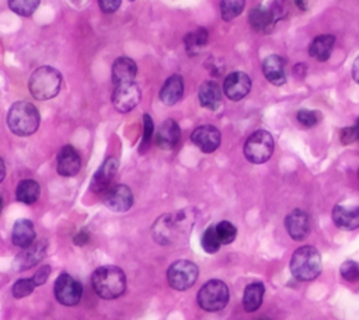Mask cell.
<instances>
[{"label":"cell","instance_id":"20","mask_svg":"<svg viewBox=\"0 0 359 320\" xmlns=\"http://www.w3.org/2000/svg\"><path fill=\"white\" fill-rule=\"evenodd\" d=\"M262 73L269 83L275 86H282L286 81L285 59L275 53L266 56L262 62Z\"/></svg>","mask_w":359,"mask_h":320},{"label":"cell","instance_id":"29","mask_svg":"<svg viewBox=\"0 0 359 320\" xmlns=\"http://www.w3.org/2000/svg\"><path fill=\"white\" fill-rule=\"evenodd\" d=\"M208 39H209V34L205 28H196L194 31H189L184 36V44H185V49H187L188 55L194 56V55L199 53V51L206 46Z\"/></svg>","mask_w":359,"mask_h":320},{"label":"cell","instance_id":"25","mask_svg":"<svg viewBox=\"0 0 359 320\" xmlns=\"http://www.w3.org/2000/svg\"><path fill=\"white\" fill-rule=\"evenodd\" d=\"M335 45V36L331 34H324L316 36L309 45V53L318 62H325L330 59Z\"/></svg>","mask_w":359,"mask_h":320},{"label":"cell","instance_id":"18","mask_svg":"<svg viewBox=\"0 0 359 320\" xmlns=\"http://www.w3.org/2000/svg\"><path fill=\"white\" fill-rule=\"evenodd\" d=\"M81 167V159L77 150L66 145L57 153V173L63 177H73Z\"/></svg>","mask_w":359,"mask_h":320},{"label":"cell","instance_id":"11","mask_svg":"<svg viewBox=\"0 0 359 320\" xmlns=\"http://www.w3.org/2000/svg\"><path fill=\"white\" fill-rule=\"evenodd\" d=\"M102 202L114 212H126L133 205V194L123 184H114L104 191Z\"/></svg>","mask_w":359,"mask_h":320},{"label":"cell","instance_id":"8","mask_svg":"<svg viewBox=\"0 0 359 320\" xmlns=\"http://www.w3.org/2000/svg\"><path fill=\"white\" fill-rule=\"evenodd\" d=\"M198 267L188 260H178L172 262L167 271V279L172 289L187 291L198 279Z\"/></svg>","mask_w":359,"mask_h":320},{"label":"cell","instance_id":"33","mask_svg":"<svg viewBox=\"0 0 359 320\" xmlns=\"http://www.w3.org/2000/svg\"><path fill=\"white\" fill-rule=\"evenodd\" d=\"M215 227H216V233H217V237L222 244H230L231 241H234V239L237 236V229L233 223H230L227 220H222Z\"/></svg>","mask_w":359,"mask_h":320},{"label":"cell","instance_id":"5","mask_svg":"<svg viewBox=\"0 0 359 320\" xmlns=\"http://www.w3.org/2000/svg\"><path fill=\"white\" fill-rule=\"evenodd\" d=\"M290 272L297 281H313L321 272V255L313 246L299 247L290 258Z\"/></svg>","mask_w":359,"mask_h":320},{"label":"cell","instance_id":"35","mask_svg":"<svg viewBox=\"0 0 359 320\" xmlns=\"http://www.w3.org/2000/svg\"><path fill=\"white\" fill-rule=\"evenodd\" d=\"M35 282H34V279L31 278V279H28V278H21V279H18L15 284H14V286H13V296L15 298V299H21V298H25V296H28V295H31L32 293V291L35 289Z\"/></svg>","mask_w":359,"mask_h":320},{"label":"cell","instance_id":"38","mask_svg":"<svg viewBox=\"0 0 359 320\" xmlns=\"http://www.w3.org/2000/svg\"><path fill=\"white\" fill-rule=\"evenodd\" d=\"M49 275H50V267H49V265H42V267H39V269L35 272V275L32 276V279H34V282H35L36 286H41V285H43V284L48 281Z\"/></svg>","mask_w":359,"mask_h":320},{"label":"cell","instance_id":"26","mask_svg":"<svg viewBox=\"0 0 359 320\" xmlns=\"http://www.w3.org/2000/svg\"><path fill=\"white\" fill-rule=\"evenodd\" d=\"M11 240L13 244L20 248L31 246L35 241V229L32 222L28 219H18L13 226Z\"/></svg>","mask_w":359,"mask_h":320},{"label":"cell","instance_id":"6","mask_svg":"<svg viewBox=\"0 0 359 320\" xmlns=\"http://www.w3.org/2000/svg\"><path fill=\"white\" fill-rule=\"evenodd\" d=\"M273 153V138L269 132L258 129L252 132L244 143V156L252 164H262Z\"/></svg>","mask_w":359,"mask_h":320},{"label":"cell","instance_id":"42","mask_svg":"<svg viewBox=\"0 0 359 320\" xmlns=\"http://www.w3.org/2000/svg\"><path fill=\"white\" fill-rule=\"evenodd\" d=\"M352 77L353 80L359 84V56L355 59L353 66H352Z\"/></svg>","mask_w":359,"mask_h":320},{"label":"cell","instance_id":"30","mask_svg":"<svg viewBox=\"0 0 359 320\" xmlns=\"http://www.w3.org/2000/svg\"><path fill=\"white\" fill-rule=\"evenodd\" d=\"M245 0H220V15L224 21H231L244 10Z\"/></svg>","mask_w":359,"mask_h":320},{"label":"cell","instance_id":"46","mask_svg":"<svg viewBox=\"0 0 359 320\" xmlns=\"http://www.w3.org/2000/svg\"><path fill=\"white\" fill-rule=\"evenodd\" d=\"M257 320H271V319H268V317H259V319H257Z\"/></svg>","mask_w":359,"mask_h":320},{"label":"cell","instance_id":"7","mask_svg":"<svg viewBox=\"0 0 359 320\" xmlns=\"http://www.w3.org/2000/svg\"><path fill=\"white\" fill-rule=\"evenodd\" d=\"M229 302V288L220 279H210L198 292V303L206 312H219Z\"/></svg>","mask_w":359,"mask_h":320},{"label":"cell","instance_id":"10","mask_svg":"<svg viewBox=\"0 0 359 320\" xmlns=\"http://www.w3.org/2000/svg\"><path fill=\"white\" fill-rule=\"evenodd\" d=\"M140 98V87L135 81L115 86V90L112 93V104L119 112L132 111L139 104Z\"/></svg>","mask_w":359,"mask_h":320},{"label":"cell","instance_id":"16","mask_svg":"<svg viewBox=\"0 0 359 320\" xmlns=\"http://www.w3.org/2000/svg\"><path fill=\"white\" fill-rule=\"evenodd\" d=\"M248 21L254 31L261 34H269L275 28V24L278 22V17L272 10V7L259 6L250 11Z\"/></svg>","mask_w":359,"mask_h":320},{"label":"cell","instance_id":"23","mask_svg":"<svg viewBox=\"0 0 359 320\" xmlns=\"http://www.w3.org/2000/svg\"><path fill=\"white\" fill-rule=\"evenodd\" d=\"M184 94V80L180 74H171L160 90V100L165 105L177 104Z\"/></svg>","mask_w":359,"mask_h":320},{"label":"cell","instance_id":"4","mask_svg":"<svg viewBox=\"0 0 359 320\" xmlns=\"http://www.w3.org/2000/svg\"><path fill=\"white\" fill-rule=\"evenodd\" d=\"M62 87V74L52 66L38 67L29 77L28 88L34 98L46 101L57 95Z\"/></svg>","mask_w":359,"mask_h":320},{"label":"cell","instance_id":"34","mask_svg":"<svg viewBox=\"0 0 359 320\" xmlns=\"http://www.w3.org/2000/svg\"><path fill=\"white\" fill-rule=\"evenodd\" d=\"M153 133H154L153 119L149 114H144L143 115V136H142V142H140V146H139L140 153H144L150 147Z\"/></svg>","mask_w":359,"mask_h":320},{"label":"cell","instance_id":"12","mask_svg":"<svg viewBox=\"0 0 359 320\" xmlns=\"http://www.w3.org/2000/svg\"><path fill=\"white\" fill-rule=\"evenodd\" d=\"M46 250H48V241L45 239L35 240L31 246L22 248V251L14 258L13 268L15 271H24L36 265L45 258Z\"/></svg>","mask_w":359,"mask_h":320},{"label":"cell","instance_id":"27","mask_svg":"<svg viewBox=\"0 0 359 320\" xmlns=\"http://www.w3.org/2000/svg\"><path fill=\"white\" fill-rule=\"evenodd\" d=\"M264 292H265V286L262 282H252V284L247 285L244 289V295H243L244 310L255 312L262 303Z\"/></svg>","mask_w":359,"mask_h":320},{"label":"cell","instance_id":"37","mask_svg":"<svg viewBox=\"0 0 359 320\" xmlns=\"http://www.w3.org/2000/svg\"><path fill=\"white\" fill-rule=\"evenodd\" d=\"M296 118H297V121H299L303 126H306V128H311V126H314V125L317 124V121H318L317 114H316L314 111H311V109H306V108H303V109L297 111Z\"/></svg>","mask_w":359,"mask_h":320},{"label":"cell","instance_id":"2","mask_svg":"<svg viewBox=\"0 0 359 320\" xmlns=\"http://www.w3.org/2000/svg\"><path fill=\"white\" fill-rule=\"evenodd\" d=\"M93 288L95 293L107 300L119 298L126 289L125 272L115 265H104L94 271Z\"/></svg>","mask_w":359,"mask_h":320},{"label":"cell","instance_id":"48","mask_svg":"<svg viewBox=\"0 0 359 320\" xmlns=\"http://www.w3.org/2000/svg\"><path fill=\"white\" fill-rule=\"evenodd\" d=\"M358 175H359V170H358Z\"/></svg>","mask_w":359,"mask_h":320},{"label":"cell","instance_id":"41","mask_svg":"<svg viewBox=\"0 0 359 320\" xmlns=\"http://www.w3.org/2000/svg\"><path fill=\"white\" fill-rule=\"evenodd\" d=\"M316 1H317V0H294V4H296L300 10L307 11V10H310V8L316 4Z\"/></svg>","mask_w":359,"mask_h":320},{"label":"cell","instance_id":"40","mask_svg":"<svg viewBox=\"0 0 359 320\" xmlns=\"http://www.w3.org/2000/svg\"><path fill=\"white\" fill-rule=\"evenodd\" d=\"M88 240H90V236H88V233H87L84 229L80 230V232L74 236V239H73V241H74L77 246H83V244L88 243Z\"/></svg>","mask_w":359,"mask_h":320},{"label":"cell","instance_id":"39","mask_svg":"<svg viewBox=\"0 0 359 320\" xmlns=\"http://www.w3.org/2000/svg\"><path fill=\"white\" fill-rule=\"evenodd\" d=\"M122 0H98V6L102 13L112 14L121 7Z\"/></svg>","mask_w":359,"mask_h":320},{"label":"cell","instance_id":"3","mask_svg":"<svg viewBox=\"0 0 359 320\" xmlns=\"http://www.w3.org/2000/svg\"><path fill=\"white\" fill-rule=\"evenodd\" d=\"M41 122L36 107L28 101L14 102L7 115V124L10 131L17 136L32 135Z\"/></svg>","mask_w":359,"mask_h":320},{"label":"cell","instance_id":"45","mask_svg":"<svg viewBox=\"0 0 359 320\" xmlns=\"http://www.w3.org/2000/svg\"><path fill=\"white\" fill-rule=\"evenodd\" d=\"M1 208H3V198H1V195H0V212H1Z\"/></svg>","mask_w":359,"mask_h":320},{"label":"cell","instance_id":"1","mask_svg":"<svg viewBox=\"0 0 359 320\" xmlns=\"http://www.w3.org/2000/svg\"><path fill=\"white\" fill-rule=\"evenodd\" d=\"M195 223V213L192 209H181L172 213L160 216L153 227L151 233L158 244H172L187 237Z\"/></svg>","mask_w":359,"mask_h":320},{"label":"cell","instance_id":"21","mask_svg":"<svg viewBox=\"0 0 359 320\" xmlns=\"http://www.w3.org/2000/svg\"><path fill=\"white\" fill-rule=\"evenodd\" d=\"M332 220L341 230H355L359 227V206L335 205L332 209Z\"/></svg>","mask_w":359,"mask_h":320},{"label":"cell","instance_id":"31","mask_svg":"<svg viewBox=\"0 0 359 320\" xmlns=\"http://www.w3.org/2000/svg\"><path fill=\"white\" fill-rule=\"evenodd\" d=\"M8 7L18 15L29 17L38 8L41 0H7Z\"/></svg>","mask_w":359,"mask_h":320},{"label":"cell","instance_id":"24","mask_svg":"<svg viewBox=\"0 0 359 320\" xmlns=\"http://www.w3.org/2000/svg\"><path fill=\"white\" fill-rule=\"evenodd\" d=\"M198 98H199V102L203 108L215 111L222 104V88L213 80L203 81L199 87Z\"/></svg>","mask_w":359,"mask_h":320},{"label":"cell","instance_id":"19","mask_svg":"<svg viewBox=\"0 0 359 320\" xmlns=\"http://www.w3.org/2000/svg\"><path fill=\"white\" fill-rule=\"evenodd\" d=\"M181 138V129L174 119H165L156 132V145L163 150H171Z\"/></svg>","mask_w":359,"mask_h":320},{"label":"cell","instance_id":"32","mask_svg":"<svg viewBox=\"0 0 359 320\" xmlns=\"http://www.w3.org/2000/svg\"><path fill=\"white\" fill-rule=\"evenodd\" d=\"M201 244H202V248H203L206 253H209V254H215V253L220 248L222 243H220V240H219V237H217V233H216V227H215V226H209V227L203 232L202 239H201Z\"/></svg>","mask_w":359,"mask_h":320},{"label":"cell","instance_id":"44","mask_svg":"<svg viewBox=\"0 0 359 320\" xmlns=\"http://www.w3.org/2000/svg\"><path fill=\"white\" fill-rule=\"evenodd\" d=\"M4 177H6V164H4L3 159L0 157V182L3 181Z\"/></svg>","mask_w":359,"mask_h":320},{"label":"cell","instance_id":"14","mask_svg":"<svg viewBox=\"0 0 359 320\" xmlns=\"http://www.w3.org/2000/svg\"><path fill=\"white\" fill-rule=\"evenodd\" d=\"M220 131L213 125H202L194 129L191 133V140L198 146L203 153L215 152L220 145Z\"/></svg>","mask_w":359,"mask_h":320},{"label":"cell","instance_id":"47","mask_svg":"<svg viewBox=\"0 0 359 320\" xmlns=\"http://www.w3.org/2000/svg\"><path fill=\"white\" fill-rule=\"evenodd\" d=\"M129 1H135V0H129Z\"/></svg>","mask_w":359,"mask_h":320},{"label":"cell","instance_id":"17","mask_svg":"<svg viewBox=\"0 0 359 320\" xmlns=\"http://www.w3.org/2000/svg\"><path fill=\"white\" fill-rule=\"evenodd\" d=\"M118 171V160L115 157H108L100 168L94 173L91 182H90V189L94 192H104L107 188L111 187V182Z\"/></svg>","mask_w":359,"mask_h":320},{"label":"cell","instance_id":"15","mask_svg":"<svg viewBox=\"0 0 359 320\" xmlns=\"http://www.w3.org/2000/svg\"><path fill=\"white\" fill-rule=\"evenodd\" d=\"M285 227L293 240L302 241L310 233V216L302 209H293L285 219Z\"/></svg>","mask_w":359,"mask_h":320},{"label":"cell","instance_id":"43","mask_svg":"<svg viewBox=\"0 0 359 320\" xmlns=\"http://www.w3.org/2000/svg\"><path fill=\"white\" fill-rule=\"evenodd\" d=\"M351 129H352V133H353V139H355V142H359V118L356 119L355 125H353V126H351Z\"/></svg>","mask_w":359,"mask_h":320},{"label":"cell","instance_id":"13","mask_svg":"<svg viewBox=\"0 0 359 320\" xmlns=\"http://www.w3.org/2000/svg\"><path fill=\"white\" fill-rule=\"evenodd\" d=\"M251 90V79L244 72H233L227 74L223 83L224 95L231 101L244 98Z\"/></svg>","mask_w":359,"mask_h":320},{"label":"cell","instance_id":"28","mask_svg":"<svg viewBox=\"0 0 359 320\" xmlns=\"http://www.w3.org/2000/svg\"><path fill=\"white\" fill-rule=\"evenodd\" d=\"M39 194H41V187L34 180H22L18 182V185L15 188L17 201L27 204V205L36 202V199L39 198Z\"/></svg>","mask_w":359,"mask_h":320},{"label":"cell","instance_id":"22","mask_svg":"<svg viewBox=\"0 0 359 320\" xmlns=\"http://www.w3.org/2000/svg\"><path fill=\"white\" fill-rule=\"evenodd\" d=\"M137 73V66L136 63L126 56H121L118 59H115L114 65H112V83L115 86L119 84H125V83H132L136 77Z\"/></svg>","mask_w":359,"mask_h":320},{"label":"cell","instance_id":"9","mask_svg":"<svg viewBox=\"0 0 359 320\" xmlns=\"http://www.w3.org/2000/svg\"><path fill=\"white\" fill-rule=\"evenodd\" d=\"M83 295V288L79 281H76L69 274H60L55 281V298L59 303L65 306H74L80 302Z\"/></svg>","mask_w":359,"mask_h":320},{"label":"cell","instance_id":"36","mask_svg":"<svg viewBox=\"0 0 359 320\" xmlns=\"http://www.w3.org/2000/svg\"><path fill=\"white\" fill-rule=\"evenodd\" d=\"M339 272H341L342 278L348 282L359 281V265H358V262H355L352 260L344 261L339 268Z\"/></svg>","mask_w":359,"mask_h":320}]
</instances>
